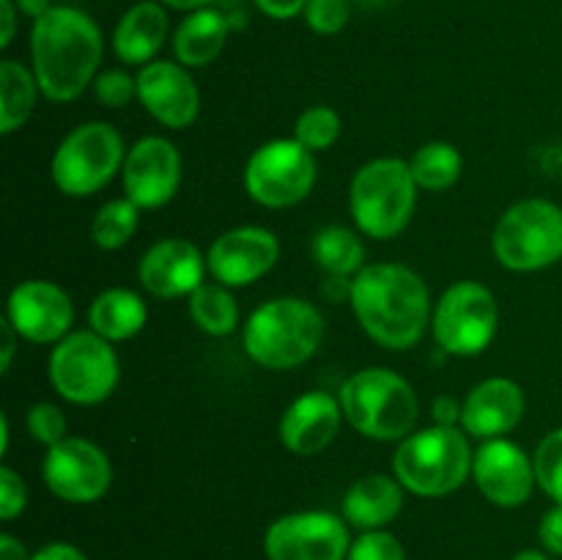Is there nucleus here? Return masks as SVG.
Masks as SVG:
<instances>
[{
	"instance_id": "nucleus-1",
	"label": "nucleus",
	"mask_w": 562,
	"mask_h": 560,
	"mask_svg": "<svg viewBox=\"0 0 562 560\" xmlns=\"http://www.w3.org/2000/svg\"><path fill=\"white\" fill-rule=\"evenodd\" d=\"M102 53V31L75 5H53L33 22V75L49 102H71L80 97L88 82L97 80Z\"/></svg>"
},
{
	"instance_id": "nucleus-2",
	"label": "nucleus",
	"mask_w": 562,
	"mask_h": 560,
	"mask_svg": "<svg viewBox=\"0 0 562 560\" xmlns=\"http://www.w3.org/2000/svg\"><path fill=\"white\" fill-rule=\"evenodd\" d=\"M351 311L360 327L384 349H409L431 316L428 285L404 264H371L355 275Z\"/></svg>"
},
{
	"instance_id": "nucleus-3",
	"label": "nucleus",
	"mask_w": 562,
	"mask_h": 560,
	"mask_svg": "<svg viewBox=\"0 0 562 560\" xmlns=\"http://www.w3.org/2000/svg\"><path fill=\"white\" fill-rule=\"evenodd\" d=\"M324 340V316L300 296H274L250 313L245 324V351L269 371H289L318 351Z\"/></svg>"
},
{
	"instance_id": "nucleus-4",
	"label": "nucleus",
	"mask_w": 562,
	"mask_h": 560,
	"mask_svg": "<svg viewBox=\"0 0 562 560\" xmlns=\"http://www.w3.org/2000/svg\"><path fill=\"white\" fill-rule=\"evenodd\" d=\"M344 417L362 437L379 443L406 439L420 417L415 388L387 368H362L340 388Z\"/></svg>"
},
{
	"instance_id": "nucleus-5",
	"label": "nucleus",
	"mask_w": 562,
	"mask_h": 560,
	"mask_svg": "<svg viewBox=\"0 0 562 560\" xmlns=\"http://www.w3.org/2000/svg\"><path fill=\"white\" fill-rule=\"evenodd\" d=\"M470 443L459 426H428L401 439L393 470L401 486L420 497H445L464 486L472 472Z\"/></svg>"
},
{
	"instance_id": "nucleus-6",
	"label": "nucleus",
	"mask_w": 562,
	"mask_h": 560,
	"mask_svg": "<svg viewBox=\"0 0 562 560\" xmlns=\"http://www.w3.org/2000/svg\"><path fill=\"white\" fill-rule=\"evenodd\" d=\"M351 214L357 228L373 239H393L409 225L417 203V181L409 163L395 157L371 159L351 179Z\"/></svg>"
},
{
	"instance_id": "nucleus-7",
	"label": "nucleus",
	"mask_w": 562,
	"mask_h": 560,
	"mask_svg": "<svg viewBox=\"0 0 562 560\" xmlns=\"http://www.w3.org/2000/svg\"><path fill=\"white\" fill-rule=\"evenodd\" d=\"M494 256L514 272H538L562 258V209L543 198L514 203L494 228Z\"/></svg>"
},
{
	"instance_id": "nucleus-8",
	"label": "nucleus",
	"mask_w": 562,
	"mask_h": 560,
	"mask_svg": "<svg viewBox=\"0 0 562 560\" xmlns=\"http://www.w3.org/2000/svg\"><path fill=\"white\" fill-rule=\"evenodd\" d=\"M124 141L104 121L75 126L53 157V181L64 195L86 198L110 184L124 168Z\"/></svg>"
},
{
	"instance_id": "nucleus-9",
	"label": "nucleus",
	"mask_w": 562,
	"mask_h": 560,
	"mask_svg": "<svg viewBox=\"0 0 562 560\" xmlns=\"http://www.w3.org/2000/svg\"><path fill=\"white\" fill-rule=\"evenodd\" d=\"M119 355L93 329L69 333L49 355V382L60 399L91 406L108 399L119 384Z\"/></svg>"
},
{
	"instance_id": "nucleus-10",
	"label": "nucleus",
	"mask_w": 562,
	"mask_h": 560,
	"mask_svg": "<svg viewBox=\"0 0 562 560\" xmlns=\"http://www.w3.org/2000/svg\"><path fill=\"white\" fill-rule=\"evenodd\" d=\"M316 184V157L296 137H278L252 152L245 168V187L256 203L285 209L305 201Z\"/></svg>"
},
{
	"instance_id": "nucleus-11",
	"label": "nucleus",
	"mask_w": 562,
	"mask_h": 560,
	"mask_svg": "<svg viewBox=\"0 0 562 560\" xmlns=\"http://www.w3.org/2000/svg\"><path fill=\"white\" fill-rule=\"evenodd\" d=\"M499 307L492 291L475 280L450 285L434 311V338L448 355L475 357L497 335Z\"/></svg>"
},
{
	"instance_id": "nucleus-12",
	"label": "nucleus",
	"mask_w": 562,
	"mask_h": 560,
	"mask_svg": "<svg viewBox=\"0 0 562 560\" xmlns=\"http://www.w3.org/2000/svg\"><path fill=\"white\" fill-rule=\"evenodd\" d=\"M269 560H346L349 522L327 511H300L280 516L263 536Z\"/></svg>"
},
{
	"instance_id": "nucleus-13",
	"label": "nucleus",
	"mask_w": 562,
	"mask_h": 560,
	"mask_svg": "<svg viewBox=\"0 0 562 560\" xmlns=\"http://www.w3.org/2000/svg\"><path fill=\"white\" fill-rule=\"evenodd\" d=\"M42 475L55 497L86 505L104 497L113 483V467H110L108 453L91 439L66 437L64 443L47 448Z\"/></svg>"
},
{
	"instance_id": "nucleus-14",
	"label": "nucleus",
	"mask_w": 562,
	"mask_h": 560,
	"mask_svg": "<svg viewBox=\"0 0 562 560\" xmlns=\"http://www.w3.org/2000/svg\"><path fill=\"white\" fill-rule=\"evenodd\" d=\"M278 256L280 242L272 231L258 228V225H241V228L225 231L212 242L206 264L217 283L239 289V285L261 280L278 264Z\"/></svg>"
},
{
	"instance_id": "nucleus-15",
	"label": "nucleus",
	"mask_w": 562,
	"mask_h": 560,
	"mask_svg": "<svg viewBox=\"0 0 562 560\" xmlns=\"http://www.w3.org/2000/svg\"><path fill=\"white\" fill-rule=\"evenodd\" d=\"M5 318L31 344H58L69 335L75 305L53 280H25L9 294Z\"/></svg>"
},
{
	"instance_id": "nucleus-16",
	"label": "nucleus",
	"mask_w": 562,
	"mask_h": 560,
	"mask_svg": "<svg viewBox=\"0 0 562 560\" xmlns=\"http://www.w3.org/2000/svg\"><path fill=\"white\" fill-rule=\"evenodd\" d=\"M124 192L140 209H159L173 201L181 184L179 148L168 137L148 135L130 148L124 159Z\"/></svg>"
},
{
	"instance_id": "nucleus-17",
	"label": "nucleus",
	"mask_w": 562,
	"mask_h": 560,
	"mask_svg": "<svg viewBox=\"0 0 562 560\" xmlns=\"http://www.w3.org/2000/svg\"><path fill=\"white\" fill-rule=\"evenodd\" d=\"M472 478L488 503L499 508H519L536 486V464L510 439H483L472 459Z\"/></svg>"
},
{
	"instance_id": "nucleus-18",
	"label": "nucleus",
	"mask_w": 562,
	"mask_h": 560,
	"mask_svg": "<svg viewBox=\"0 0 562 560\" xmlns=\"http://www.w3.org/2000/svg\"><path fill=\"white\" fill-rule=\"evenodd\" d=\"M137 99L170 130H187L201 113V91L179 60H151L137 71Z\"/></svg>"
},
{
	"instance_id": "nucleus-19",
	"label": "nucleus",
	"mask_w": 562,
	"mask_h": 560,
	"mask_svg": "<svg viewBox=\"0 0 562 560\" xmlns=\"http://www.w3.org/2000/svg\"><path fill=\"white\" fill-rule=\"evenodd\" d=\"M209 269L201 247L181 236L159 239L148 247L140 258V283L157 300H176L190 296L203 283V272Z\"/></svg>"
},
{
	"instance_id": "nucleus-20",
	"label": "nucleus",
	"mask_w": 562,
	"mask_h": 560,
	"mask_svg": "<svg viewBox=\"0 0 562 560\" xmlns=\"http://www.w3.org/2000/svg\"><path fill=\"white\" fill-rule=\"evenodd\" d=\"M525 406V390L514 379L492 377L470 390L461 410V426L470 437L497 439L519 426Z\"/></svg>"
},
{
	"instance_id": "nucleus-21",
	"label": "nucleus",
	"mask_w": 562,
	"mask_h": 560,
	"mask_svg": "<svg viewBox=\"0 0 562 560\" xmlns=\"http://www.w3.org/2000/svg\"><path fill=\"white\" fill-rule=\"evenodd\" d=\"M344 406L329 393H305L280 417V443L296 456H316L338 437Z\"/></svg>"
},
{
	"instance_id": "nucleus-22",
	"label": "nucleus",
	"mask_w": 562,
	"mask_h": 560,
	"mask_svg": "<svg viewBox=\"0 0 562 560\" xmlns=\"http://www.w3.org/2000/svg\"><path fill=\"white\" fill-rule=\"evenodd\" d=\"M168 11L159 0H140L124 11L113 33V49L124 64L146 66L168 38Z\"/></svg>"
},
{
	"instance_id": "nucleus-23",
	"label": "nucleus",
	"mask_w": 562,
	"mask_h": 560,
	"mask_svg": "<svg viewBox=\"0 0 562 560\" xmlns=\"http://www.w3.org/2000/svg\"><path fill=\"white\" fill-rule=\"evenodd\" d=\"M404 508V486L398 478L371 472L357 478L344 497V519L360 530H384Z\"/></svg>"
},
{
	"instance_id": "nucleus-24",
	"label": "nucleus",
	"mask_w": 562,
	"mask_h": 560,
	"mask_svg": "<svg viewBox=\"0 0 562 560\" xmlns=\"http://www.w3.org/2000/svg\"><path fill=\"white\" fill-rule=\"evenodd\" d=\"M231 20L217 9H198L190 11L184 20L179 22L173 33V53L176 60L187 69H198L206 66L223 53L225 42H228Z\"/></svg>"
},
{
	"instance_id": "nucleus-25",
	"label": "nucleus",
	"mask_w": 562,
	"mask_h": 560,
	"mask_svg": "<svg viewBox=\"0 0 562 560\" xmlns=\"http://www.w3.org/2000/svg\"><path fill=\"white\" fill-rule=\"evenodd\" d=\"M148 307L140 300V294L130 289H108L91 302L88 311V324L97 335H102L110 344L130 340L132 335L146 327Z\"/></svg>"
},
{
	"instance_id": "nucleus-26",
	"label": "nucleus",
	"mask_w": 562,
	"mask_h": 560,
	"mask_svg": "<svg viewBox=\"0 0 562 560\" xmlns=\"http://www.w3.org/2000/svg\"><path fill=\"white\" fill-rule=\"evenodd\" d=\"M36 91L42 88L33 69L11 58L0 64V132L3 135H11L25 124L36 104Z\"/></svg>"
},
{
	"instance_id": "nucleus-27",
	"label": "nucleus",
	"mask_w": 562,
	"mask_h": 560,
	"mask_svg": "<svg viewBox=\"0 0 562 560\" xmlns=\"http://www.w3.org/2000/svg\"><path fill=\"white\" fill-rule=\"evenodd\" d=\"M311 250L318 267L324 269V275H346V278H351L366 264V245H362L355 231L344 228V225H327V228L318 231L313 236Z\"/></svg>"
},
{
	"instance_id": "nucleus-28",
	"label": "nucleus",
	"mask_w": 562,
	"mask_h": 560,
	"mask_svg": "<svg viewBox=\"0 0 562 560\" xmlns=\"http://www.w3.org/2000/svg\"><path fill=\"white\" fill-rule=\"evenodd\" d=\"M187 300H190L187 305H190L192 322L203 333L223 338V335H231L239 327V305H236L228 285L201 283Z\"/></svg>"
},
{
	"instance_id": "nucleus-29",
	"label": "nucleus",
	"mask_w": 562,
	"mask_h": 560,
	"mask_svg": "<svg viewBox=\"0 0 562 560\" xmlns=\"http://www.w3.org/2000/svg\"><path fill=\"white\" fill-rule=\"evenodd\" d=\"M409 170L415 176L417 187L428 192H439L459 181L461 170H464V159H461L459 148L453 143L431 141L412 154Z\"/></svg>"
},
{
	"instance_id": "nucleus-30",
	"label": "nucleus",
	"mask_w": 562,
	"mask_h": 560,
	"mask_svg": "<svg viewBox=\"0 0 562 560\" xmlns=\"http://www.w3.org/2000/svg\"><path fill=\"white\" fill-rule=\"evenodd\" d=\"M137 223H140V206L130 198H115L93 214L91 236L102 250H119L135 236Z\"/></svg>"
},
{
	"instance_id": "nucleus-31",
	"label": "nucleus",
	"mask_w": 562,
	"mask_h": 560,
	"mask_svg": "<svg viewBox=\"0 0 562 560\" xmlns=\"http://www.w3.org/2000/svg\"><path fill=\"white\" fill-rule=\"evenodd\" d=\"M338 135H340V115L335 113L333 108H327V104L307 108L294 124V137L302 143V146L311 148L313 154L333 146V143L338 141Z\"/></svg>"
},
{
	"instance_id": "nucleus-32",
	"label": "nucleus",
	"mask_w": 562,
	"mask_h": 560,
	"mask_svg": "<svg viewBox=\"0 0 562 560\" xmlns=\"http://www.w3.org/2000/svg\"><path fill=\"white\" fill-rule=\"evenodd\" d=\"M536 464V481L554 503L562 505V428H554L552 434L541 439L532 456Z\"/></svg>"
},
{
	"instance_id": "nucleus-33",
	"label": "nucleus",
	"mask_w": 562,
	"mask_h": 560,
	"mask_svg": "<svg viewBox=\"0 0 562 560\" xmlns=\"http://www.w3.org/2000/svg\"><path fill=\"white\" fill-rule=\"evenodd\" d=\"M27 432H31V437L36 443L47 445V448H53V445L64 443L69 437L66 434L64 412H60V406L49 404V401H38V404H33L27 410Z\"/></svg>"
},
{
	"instance_id": "nucleus-34",
	"label": "nucleus",
	"mask_w": 562,
	"mask_h": 560,
	"mask_svg": "<svg viewBox=\"0 0 562 560\" xmlns=\"http://www.w3.org/2000/svg\"><path fill=\"white\" fill-rule=\"evenodd\" d=\"M349 0H307L305 22L318 36H335L349 25Z\"/></svg>"
},
{
	"instance_id": "nucleus-35",
	"label": "nucleus",
	"mask_w": 562,
	"mask_h": 560,
	"mask_svg": "<svg viewBox=\"0 0 562 560\" xmlns=\"http://www.w3.org/2000/svg\"><path fill=\"white\" fill-rule=\"evenodd\" d=\"M346 560H406V555L393 533L366 530L357 541H351Z\"/></svg>"
},
{
	"instance_id": "nucleus-36",
	"label": "nucleus",
	"mask_w": 562,
	"mask_h": 560,
	"mask_svg": "<svg viewBox=\"0 0 562 560\" xmlns=\"http://www.w3.org/2000/svg\"><path fill=\"white\" fill-rule=\"evenodd\" d=\"M93 91L104 108H126L137 97V77L124 69H108L93 80Z\"/></svg>"
},
{
	"instance_id": "nucleus-37",
	"label": "nucleus",
	"mask_w": 562,
	"mask_h": 560,
	"mask_svg": "<svg viewBox=\"0 0 562 560\" xmlns=\"http://www.w3.org/2000/svg\"><path fill=\"white\" fill-rule=\"evenodd\" d=\"M27 503V492L22 478L11 467H0V519L11 522L22 514Z\"/></svg>"
},
{
	"instance_id": "nucleus-38",
	"label": "nucleus",
	"mask_w": 562,
	"mask_h": 560,
	"mask_svg": "<svg viewBox=\"0 0 562 560\" xmlns=\"http://www.w3.org/2000/svg\"><path fill=\"white\" fill-rule=\"evenodd\" d=\"M538 538H541L543 549L562 558V505L554 503V508H549L543 514L541 525H538Z\"/></svg>"
},
{
	"instance_id": "nucleus-39",
	"label": "nucleus",
	"mask_w": 562,
	"mask_h": 560,
	"mask_svg": "<svg viewBox=\"0 0 562 560\" xmlns=\"http://www.w3.org/2000/svg\"><path fill=\"white\" fill-rule=\"evenodd\" d=\"M252 3L272 20H291L296 14H305L307 0H252Z\"/></svg>"
},
{
	"instance_id": "nucleus-40",
	"label": "nucleus",
	"mask_w": 562,
	"mask_h": 560,
	"mask_svg": "<svg viewBox=\"0 0 562 560\" xmlns=\"http://www.w3.org/2000/svg\"><path fill=\"white\" fill-rule=\"evenodd\" d=\"M461 410H464V404H459L453 395H439V399H434V423L437 426H456V423H461Z\"/></svg>"
},
{
	"instance_id": "nucleus-41",
	"label": "nucleus",
	"mask_w": 562,
	"mask_h": 560,
	"mask_svg": "<svg viewBox=\"0 0 562 560\" xmlns=\"http://www.w3.org/2000/svg\"><path fill=\"white\" fill-rule=\"evenodd\" d=\"M31 560H88L75 544H66V541H53L47 547H42L38 552H33Z\"/></svg>"
},
{
	"instance_id": "nucleus-42",
	"label": "nucleus",
	"mask_w": 562,
	"mask_h": 560,
	"mask_svg": "<svg viewBox=\"0 0 562 560\" xmlns=\"http://www.w3.org/2000/svg\"><path fill=\"white\" fill-rule=\"evenodd\" d=\"M351 285H355V280L346 278V275H327L322 285V294L333 302H346L351 300Z\"/></svg>"
},
{
	"instance_id": "nucleus-43",
	"label": "nucleus",
	"mask_w": 562,
	"mask_h": 560,
	"mask_svg": "<svg viewBox=\"0 0 562 560\" xmlns=\"http://www.w3.org/2000/svg\"><path fill=\"white\" fill-rule=\"evenodd\" d=\"M16 5L14 0H0V20H3V27H0V47H9L11 38H14L16 33Z\"/></svg>"
},
{
	"instance_id": "nucleus-44",
	"label": "nucleus",
	"mask_w": 562,
	"mask_h": 560,
	"mask_svg": "<svg viewBox=\"0 0 562 560\" xmlns=\"http://www.w3.org/2000/svg\"><path fill=\"white\" fill-rule=\"evenodd\" d=\"M0 329H3V357H0V371H9L11 368V360H14V346H16V329L14 324L9 322V318L3 316V322H0Z\"/></svg>"
},
{
	"instance_id": "nucleus-45",
	"label": "nucleus",
	"mask_w": 562,
	"mask_h": 560,
	"mask_svg": "<svg viewBox=\"0 0 562 560\" xmlns=\"http://www.w3.org/2000/svg\"><path fill=\"white\" fill-rule=\"evenodd\" d=\"M33 555H27L25 544L16 541L14 536H9V533H3L0 536V560H31Z\"/></svg>"
},
{
	"instance_id": "nucleus-46",
	"label": "nucleus",
	"mask_w": 562,
	"mask_h": 560,
	"mask_svg": "<svg viewBox=\"0 0 562 560\" xmlns=\"http://www.w3.org/2000/svg\"><path fill=\"white\" fill-rule=\"evenodd\" d=\"M14 5H16V11H20V14L31 16L33 22H36L38 16L47 14L49 9H53V3H49V0H14Z\"/></svg>"
},
{
	"instance_id": "nucleus-47",
	"label": "nucleus",
	"mask_w": 562,
	"mask_h": 560,
	"mask_svg": "<svg viewBox=\"0 0 562 560\" xmlns=\"http://www.w3.org/2000/svg\"><path fill=\"white\" fill-rule=\"evenodd\" d=\"M162 5H168V9H176V11H198V9H206L212 0H159Z\"/></svg>"
},
{
	"instance_id": "nucleus-48",
	"label": "nucleus",
	"mask_w": 562,
	"mask_h": 560,
	"mask_svg": "<svg viewBox=\"0 0 562 560\" xmlns=\"http://www.w3.org/2000/svg\"><path fill=\"white\" fill-rule=\"evenodd\" d=\"M510 560H549V555L541 552V549H521Z\"/></svg>"
}]
</instances>
